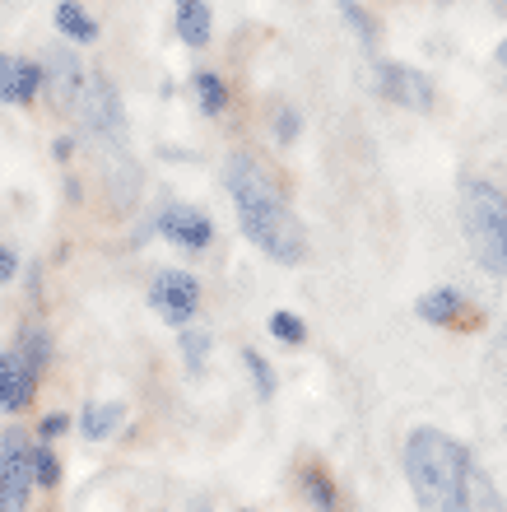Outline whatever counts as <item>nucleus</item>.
Wrapping results in <instances>:
<instances>
[{"mask_svg":"<svg viewBox=\"0 0 507 512\" xmlns=\"http://www.w3.org/2000/svg\"><path fill=\"white\" fill-rule=\"evenodd\" d=\"M224 182L233 205H238V229L266 256H275L280 266H298L307 256V233L294 210L280 201V191H275L266 168L252 154H233L224 163Z\"/></svg>","mask_w":507,"mask_h":512,"instance_id":"obj_1","label":"nucleus"},{"mask_svg":"<svg viewBox=\"0 0 507 512\" xmlns=\"http://www.w3.org/2000/svg\"><path fill=\"white\" fill-rule=\"evenodd\" d=\"M405 480L419 512H475V466L470 452L442 429H414L405 443Z\"/></svg>","mask_w":507,"mask_h":512,"instance_id":"obj_2","label":"nucleus"},{"mask_svg":"<svg viewBox=\"0 0 507 512\" xmlns=\"http://www.w3.org/2000/svg\"><path fill=\"white\" fill-rule=\"evenodd\" d=\"M466 243L489 275H507V201L489 182H466L461 191Z\"/></svg>","mask_w":507,"mask_h":512,"instance_id":"obj_3","label":"nucleus"},{"mask_svg":"<svg viewBox=\"0 0 507 512\" xmlns=\"http://www.w3.org/2000/svg\"><path fill=\"white\" fill-rule=\"evenodd\" d=\"M70 117L80 122L84 135H103V140H121V126H126V112H121V94L117 84L107 80V75H98V70H89L84 75V89L80 98H75V108H70Z\"/></svg>","mask_w":507,"mask_h":512,"instance_id":"obj_4","label":"nucleus"},{"mask_svg":"<svg viewBox=\"0 0 507 512\" xmlns=\"http://www.w3.org/2000/svg\"><path fill=\"white\" fill-rule=\"evenodd\" d=\"M33 503V438L19 429L0 433V512H28Z\"/></svg>","mask_w":507,"mask_h":512,"instance_id":"obj_5","label":"nucleus"},{"mask_svg":"<svg viewBox=\"0 0 507 512\" xmlns=\"http://www.w3.org/2000/svg\"><path fill=\"white\" fill-rule=\"evenodd\" d=\"M149 308L168 326H187L201 308V280L191 270H159L154 284H149Z\"/></svg>","mask_w":507,"mask_h":512,"instance_id":"obj_6","label":"nucleus"},{"mask_svg":"<svg viewBox=\"0 0 507 512\" xmlns=\"http://www.w3.org/2000/svg\"><path fill=\"white\" fill-rule=\"evenodd\" d=\"M38 70H42V94L38 98H47L56 112L75 108V98H80V89H84V75H89L80 56L70 52V47H47Z\"/></svg>","mask_w":507,"mask_h":512,"instance_id":"obj_7","label":"nucleus"},{"mask_svg":"<svg viewBox=\"0 0 507 512\" xmlns=\"http://www.w3.org/2000/svg\"><path fill=\"white\" fill-rule=\"evenodd\" d=\"M38 387H42V373L28 364L24 354L14 350H0V415H24L28 405L38 401Z\"/></svg>","mask_w":507,"mask_h":512,"instance_id":"obj_8","label":"nucleus"},{"mask_svg":"<svg viewBox=\"0 0 507 512\" xmlns=\"http://www.w3.org/2000/svg\"><path fill=\"white\" fill-rule=\"evenodd\" d=\"M159 233L173 247L205 252V247H210V238H214V224L205 219V210H196V205H168V210L159 215Z\"/></svg>","mask_w":507,"mask_h":512,"instance_id":"obj_9","label":"nucleus"},{"mask_svg":"<svg viewBox=\"0 0 507 512\" xmlns=\"http://www.w3.org/2000/svg\"><path fill=\"white\" fill-rule=\"evenodd\" d=\"M38 94H42L38 61L14 56V52H0V103H10V108H28V103H38Z\"/></svg>","mask_w":507,"mask_h":512,"instance_id":"obj_10","label":"nucleus"},{"mask_svg":"<svg viewBox=\"0 0 507 512\" xmlns=\"http://www.w3.org/2000/svg\"><path fill=\"white\" fill-rule=\"evenodd\" d=\"M377 84H382V94H387L391 103H401V108L424 112L428 103H433L428 80L419 75V70H410V66H382V70H377Z\"/></svg>","mask_w":507,"mask_h":512,"instance_id":"obj_11","label":"nucleus"},{"mask_svg":"<svg viewBox=\"0 0 507 512\" xmlns=\"http://www.w3.org/2000/svg\"><path fill=\"white\" fill-rule=\"evenodd\" d=\"M121 419H126V405L121 401H89L80 410V419H75V429H80L84 443H107L121 429Z\"/></svg>","mask_w":507,"mask_h":512,"instance_id":"obj_12","label":"nucleus"},{"mask_svg":"<svg viewBox=\"0 0 507 512\" xmlns=\"http://www.w3.org/2000/svg\"><path fill=\"white\" fill-rule=\"evenodd\" d=\"M52 19H56V33H61L66 42H75V47H89V42H98V19L84 10L80 0H61Z\"/></svg>","mask_w":507,"mask_h":512,"instance_id":"obj_13","label":"nucleus"},{"mask_svg":"<svg viewBox=\"0 0 507 512\" xmlns=\"http://www.w3.org/2000/svg\"><path fill=\"white\" fill-rule=\"evenodd\" d=\"M177 38L187 42V47H205L210 42V5L205 0H177Z\"/></svg>","mask_w":507,"mask_h":512,"instance_id":"obj_14","label":"nucleus"},{"mask_svg":"<svg viewBox=\"0 0 507 512\" xmlns=\"http://www.w3.org/2000/svg\"><path fill=\"white\" fill-rule=\"evenodd\" d=\"M14 350L24 354V359L38 368V373H47V368H52V336H47V326H19Z\"/></svg>","mask_w":507,"mask_h":512,"instance_id":"obj_15","label":"nucleus"},{"mask_svg":"<svg viewBox=\"0 0 507 512\" xmlns=\"http://www.w3.org/2000/svg\"><path fill=\"white\" fill-rule=\"evenodd\" d=\"M414 312H419L424 322H433V326H447L456 312H461V294H456V289H438V294L419 298V308Z\"/></svg>","mask_w":507,"mask_h":512,"instance_id":"obj_16","label":"nucleus"},{"mask_svg":"<svg viewBox=\"0 0 507 512\" xmlns=\"http://www.w3.org/2000/svg\"><path fill=\"white\" fill-rule=\"evenodd\" d=\"M61 485V457L52 452V443L33 438V489H56Z\"/></svg>","mask_w":507,"mask_h":512,"instance_id":"obj_17","label":"nucleus"},{"mask_svg":"<svg viewBox=\"0 0 507 512\" xmlns=\"http://www.w3.org/2000/svg\"><path fill=\"white\" fill-rule=\"evenodd\" d=\"M182 354H187V368H191V373H201L205 359H210V331H201V326H187V331H182Z\"/></svg>","mask_w":507,"mask_h":512,"instance_id":"obj_18","label":"nucleus"},{"mask_svg":"<svg viewBox=\"0 0 507 512\" xmlns=\"http://www.w3.org/2000/svg\"><path fill=\"white\" fill-rule=\"evenodd\" d=\"M196 98H201V108L210 112V117H219V112H224V80H219V75H210V70H201V75H196Z\"/></svg>","mask_w":507,"mask_h":512,"instance_id":"obj_19","label":"nucleus"},{"mask_svg":"<svg viewBox=\"0 0 507 512\" xmlns=\"http://www.w3.org/2000/svg\"><path fill=\"white\" fill-rule=\"evenodd\" d=\"M270 336L284 340V345H303L307 326H303V317H294V312H275V317H270Z\"/></svg>","mask_w":507,"mask_h":512,"instance_id":"obj_20","label":"nucleus"},{"mask_svg":"<svg viewBox=\"0 0 507 512\" xmlns=\"http://www.w3.org/2000/svg\"><path fill=\"white\" fill-rule=\"evenodd\" d=\"M335 5H340V14L354 24V33L363 38V47H373V42H377V24L368 19V10H363V5H354V0H335Z\"/></svg>","mask_w":507,"mask_h":512,"instance_id":"obj_21","label":"nucleus"},{"mask_svg":"<svg viewBox=\"0 0 507 512\" xmlns=\"http://www.w3.org/2000/svg\"><path fill=\"white\" fill-rule=\"evenodd\" d=\"M70 424H75V419H70L66 410H52V415H42V419H38V443H56V438H61Z\"/></svg>","mask_w":507,"mask_h":512,"instance_id":"obj_22","label":"nucleus"},{"mask_svg":"<svg viewBox=\"0 0 507 512\" xmlns=\"http://www.w3.org/2000/svg\"><path fill=\"white\" fill-rule=\"evenodd\" d=\"M242 359H247V368H252L256 391H261V396H266V401H270V396H275V378H270V364H266V359H261V354H256V350H247V354H242Z\"/></svg>","mask_w":507,"mask_h":512,"instance_id":"obj_23","label":"nucleus"},{"mask_svg":"<svg viewBox=\"0 0 507 512\" xmlns=\"http://www.w3.org/2000/svg\"><path fill=\"white\" fill-rule=\"evenodd\" d=\"M307 494H312V503H321V508H331L335 503V494H331V485H326V475H307Z\"/></svg>","mask_w":507,"mask_h":512,"instance_id":"obj_24","label":"nucleus"},{"mask_svg":"<svg viewBox=\"0 0 507 512\" xmlns=\"http://www.w3.org/2000/svg\"><path fill=\"white\" fill-rule=\"evenodd\" d=\"M19 280V252L0 243V284H14Z\"/></svg>","mask_w":507,"mask_h":512,"instance_id":"obj_25","label":"nucleus"},{"mask_svg":"<svg viewBox=\"0 0 507 512\" xmlns=\"http://www.w3.org/2000/svg\"><path fill=\"white\" fill-rule=\"evenodd\" d=\"M52 154H56V159H70V154H75V140H70V135H61V140L52 145Z\"/></svg>","mask_w":507,"mask_h":512,"instance_id":"obj_26","label":"nucleus"},{"mask_svg":"<svg viewBox=\"0 0 507 512\" xmlns=\"http://www.w3.org/2000/svg\"><path fill=\"white\" fill-rule=\"evenodd\" d=\"M498 61H503V66H507V42H503V47H498Z\"/></svg>","mask_w":507,"mask_h":512,"instance_id":"obj_27","label":"nucleus"}]
</instances>
